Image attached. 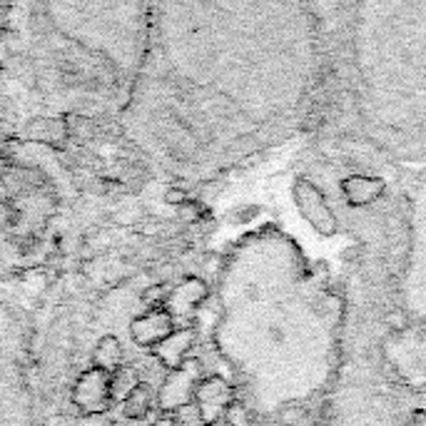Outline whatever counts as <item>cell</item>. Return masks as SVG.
Instances as JSON below:
<instances>
[{
  "mask_svg": "<svg viewBox=\"0 0 426 426\" xmlns=\"http://www.w3.org/2000/svg\"><path fill=\"white\" fill-rule=\"evenodd\" d=\"M386 324H389L391 329L401 331V329H406V324H409V319H406V316L401 314V311H391L389 319H386Z\"/></svg>",
  "mask_w": 426,
  "mask_h": 426,
  "instance_id": "obj_2",
  "label": "cell"
},
{
  "mask_svg": "<svg viewBox=\"0 0 426 426\" xmlns=\"http://www.w3.org/2000/svg\"><path fill=\"white\" fill-rule=\"evenodd\" d=\"M130 404H127V411H130L132 416H140L142 411L147 409V404H150V391L145 389V386H140V389H135L130 394Z\"/></svg>",
  "mask_w": 426,
  "mask_h": 426,
  "instance_id": "obj_1",
  "label": "cell"
}]
</instances>
